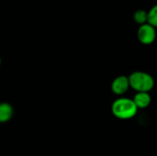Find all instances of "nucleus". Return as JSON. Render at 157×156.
I'll return each instance as SVG.
<instances>
[{
  "label": "nucleus",
  "mask_w": 157,
  "mask_h": 156,
  "mask_svg": "<svg viewBox=\"0 0 157 156\" xmlns=\"http://www.w3.org/2000/svg\"><path fill=\"white\" fill-rule=\"evenodd\" d=\"M112 114L119 120H127L132 119L138 112V108L131 98H117L111 105Z\"/></svg>",
  "instance_id": "f257e3e1"
},
{
  "label": "nucleus",
  "mask_w": 157,
  "mask_h": 156,
  "mask_svg": "<svg viewBox=\"0 0 157 156\" xmlns=\"http://www.w3.org/2000/svg\"><path fill=\"white\" fill-rule=\"evenodd\" d=\"M130 87L136 92H147L149 93L155 86L154 77L145 72L136 71L129 76Z\"/></svg>",
  "instance_id": "f03ea898"
},
{
  "label": "nucleus",
  "mask_w": 157,
  "mask_h": 156,
  "mask_svg": "<svg viewBox=\"0 0 157 156\" xmlns=\"http://www.w3.org/2000/svg\"><path fill=\"white\" fill-rule=\"evenodd\" d=\"M137 38L144 45H150L156 39V29L148 23L141 25L137 30Z\"/></svg>",
  "instance_id": "7ed1b4c3"
},
{
  "label": "nucleus",
  "mask_w": 157,
  "mask_h": 156,
  "mask_svg": "<svg viewBox=\"0 0 157 156\" xmlns=\"http://www.w3.org/2000/svg\"><path fill=\"white\" fill-rule=\"evenodd\" d=\"M130 88L129 77L125 75H120L116 77L111 83V91L117 96L124 95Z\"/></svg>",
  "instance_id": "20e7f679"
},
{
  "label": "nucleus",
  "mask_w": 157,
  "mask_h": 156,
  "mask_svg": "<svg viewBox=\"0 0 157 156\" xmlns=\"http://www.w3.org/2000/svg\"><path fill=\"white\" fill-rule=\"evenodd\" d=\"M132 101L134 102L137 108H146L150 106L152 98L149 93L147 92H136Z\"/></svg>",
  "instance_id": "39448f33"
},
{
  "label": "nucleus",
  "mask_w": 157,
  "mask_h": 156,
  "mask_svg": "<svg viewBox=\"0 0 157 156\" xmlns=\"http://www.w3.org/2000/svg\"><path fill=\"white\" fill-rule=\"evenodd\" d=\"M15 110L13 106L8 102L0 103V123L8 122L14 116Z\"/></svg>",
  "instance_id": "423d86ee"
},
{
  "label": "nucleus",
  "mask_w": 157,
  "mask_h": 156,
  "mask_svg": "<svg viewBox=\"0 0 157 156\" xmlns=\"http://www.w3.org/2000/svg\"><path fill=\"white\" fill-rule=\"evenodd\" d=\"M147 19L148 11H145L144 9H138L133 13V20L140 26L147 23Z\"/></svg>",
  "instance_id": "0eeeda50"
},
{
  "label": "nucleus",
  "mask_w": 157,
  "mask_h": 156,
  "mask_svg": "<svg viewBox=\"0 0 157 156\" xmlns=\"http://www.w3.org/2000/svg\"><path fill=\"white\" fill-rule=\"evenodd\" d=\"M147 23L157 29V4L150 8L148 11V19Z\"/></svg>",
  "instance_id": "6e6552de"
},
{
  "label": "nucleus",
  "mask_w": 157,
  "mask_h": 156,
  "mask_svg": "<svg viewBox=\"0 0 157 156\" xmlns=\"http://www.w3.org/2000/svg\"><path fill=\"white\" fill-rule=\"evenodd\" d=\"M1 63H2V61H1V57H0V66H1Z\"/></svg>",
  "instance_id": "1a4fd4ad"
}]
</instances>
